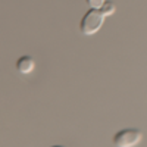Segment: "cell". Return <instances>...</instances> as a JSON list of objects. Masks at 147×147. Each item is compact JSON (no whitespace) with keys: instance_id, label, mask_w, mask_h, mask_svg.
<instances>
[{"instance_id":"1","label":"cell","mask_w":147,"mask_h":147,"mask_svg":"<svg viewBox=\"0 0 147 147\" xmlns=\"http://www.w3.org/2000/svg\"><path fill=\"white\" fill-rule=\"evenodd\" d=\"M103 21H105V16L102 15V12L99 9H88L81 18L80 31L84 35H93L102 28Z\"/></svg>"},{"instance_id":"2","label":"cell","mask_w":147,"mask_h":147,"mask_svg":"<svg viewBox=\"0 0 147 147\" xmlns=\"http://www.w3.org/2000/svg\"><path fill=\"white\" fill-rule=\"evenodd\" d=\"M143 140V132L137 128H124L119 129L113 138L112 143L115 147H136Z\"/></svg>"},{"instance_id":"3","label":"cell","mask_w":147,"mask_h":147,"mask_svg":"<svg viewBox=\"0 0 147 147\" xmlns=\"http://www.w3.org/2000/svg\"><path fill=\"white\" fill-rule=\"evenodd\" d=\"M15 66H16V71L19 74H30L34 69L35 62H34V59L30 55H22V56H19L16 59Z\"/></svg>"},{"instance_id":"4","label":"cell","mask_w":147,"mask_h":147,"mask_svg":"<svg viewBox=\"0 0 147 147\" xmlns=\"http://www.w3.org/2000/svg\"><path fill=\"white\" fill-rule=\"evenodd\" d=\"M115 9H116L115 3H113V2H110V0H106L105 5H103L99 10L102 12V15H103V16H110V15H113V13H115Z\"/></svg>"},{"instance_id":"5","label":"cell","mask_w":147,"mask_h":147,"mask_svg":"<svg viewBox=\"0 0 147 147\" xmlns=\"http://www.w3.org/2000/svg\"><path fill=\"white\" fill-rule=\"evenodd\" d=\"M106 0H85V3L90 6V9H100L105 5Z\"/></svg>"},{"instance_id":"6","label":"cell","mask_w":147,"mask_h":147,"mask_svg":"<svg viewBox=\"0 0 147 147\" xmlns=\"http://www.w3.org/2000/svg\"><path fill=\"white\" fill-rule=\"evenodd\" d=\"M52 147H65V146H52Z\"/></svg>"}]
</instances>
